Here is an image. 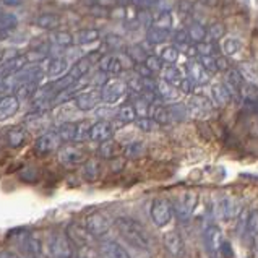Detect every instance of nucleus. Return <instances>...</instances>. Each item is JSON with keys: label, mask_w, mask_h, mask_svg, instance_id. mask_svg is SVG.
<instances>
[{"label": "nucleus", "mask_w": 258, "mask_h": 258, "mask_svg": "<svg viewBox=\"0 0 258 258\" xmlns=\"http://www.w3.org/2000/svg\"><path fill=\"white\" fill-rule=\"evenodd\" d=\"M114 226L117 232L125 239L128 245L137 250H148L151 247V237L148 231L140 221L128 218V216H119L114 221Z\"/></svg>", "instance_id": "obj_1"}, {"label": "nucleus", "mask_w": 258, "mask_h": 258, "mask_svg": "<svg viewBox=\"0 0 258 258\" xmlns=\"http://www.w3.org/2000/svg\"><path fill=\"white\" fill-rule=\"evenodd\" d=\"M46 248L50 258H72V244L67 235L50 232L46 239Z\"/></svg>", "instance_id": "obj_2"}, {"label": "nucleus", "mask_w": 258, "mask_h": 258, "mask_svg": "<svg viewBox=\"0 0 258 258\" xmlns=\"http://www.w3.org/2000/svg\"><path fill=\"white\" fill-rule=\"evenodd\" d=\"M110 226H112V221H110L104 213H91L83 219V227L90 232L93 237H104L109 232Z\"/></svg>", "instance_id": "obj_3"}, {"label": "nucleus", "mask_w": 258, "mask_h": 258, "mask_svg": "<svg viewBox=\"0 0 258 258\" xmlns=\"http://www.w3.org/2000/svg\"><path fill=\"white\" fill-rule=\"evenodd\" d=\"M62 140L58 137L57 130H50V132H44L41 134L34 142V153L39 154V156H47V154L54 153L57 150H60Z\"/></svg>", "instance_id": "obj_4"}, {"label": "nucleus", "mask_w": 258, "mask_h": 258, "mask_svg": "<svg viewBox=\"0 0 258 258\" xmlns=\"http://www.w3.org/2000/svg\"><path fill=\"white\" fill-rule=\"evenodd\" d=\"M127 91H128L127 83L120 82V80H109V82L102 85L101 99L106 104H115V102H119L127 94Z\"/></svg>", "instance_id": "obj_5"}, {"label": "nucleus", "mask_w": 258, "mask_h": 258, "mask_svg": "<svg viewBox=\"0 0 258 258\" xmlns=\"http://www.w3.org/2000/svg\"><path fill=\"white\" fill-rule=\"evenodd\" d=\"M172 205L169 203L167 200H163V198H159V200H154L153 205H151V219L153 223L156 224L158 227H164L171 223L172 219Z\"/></svg>", "instance_id": "obj_6"}, {"label": "nucleus", "mask_w": 258, "mask_h": 258, "mask_svg": "<svg viewBox=\"0 0 258 258\" xmlns=\"http://www.w3.org/2000/svg\"><path fill=\"white\" fill-rule=\"evenodd\" d=\"M58 161H60V164H63L65 167H77V166H82L86 161V154L83 150L77 148V146L67 145L58 150Z\"/></svg>", "instance_id": "obj_7"}, {"label": "nucleus", "mask_w": 258, "mask_h": 258, "mask_svg": "<svg viewBox=\"0 0 258 258\" xmlns=\"http://www.w3.org/2000/svg\"><path fill=\"white\" fill-rule=\"evenodd\" d=\"M213 101H210L206 96L202 94H194L188 101L187 109H188V115L195 117V119H203V117L210 115L213 110Z\"/></svg>", "instance_id": "obj_8"}, {"label": "nucleus", "mask_w": 258, "mask_h": 258, "mask_svg": "<svg viewBox=\"0 0 258 258\" xmlns=\"http://www.w3.org/2000/svg\"><path fill=\"white\" fill-rule=\"evenodd\" d=\"M101 101V91L91 88V90H83L77 94L75 104L80 110H93L98 107Z\"/></svg>", "instance_id": "obj_9"}, {"label": "nucleus", "mask_w": 258, "mask_h": 258, "mask_svg": "<svg viewBox=\"0 0 258 258\" xmlns=\"http://www.w3.org/2000/svg\"><path fill=\"white\" fill-rule=\"evenodd\" d=\"M240 211H242L240 203L232 197H223L218 202V216L224 221L234 219L235 216H239Z\"/></svg>", "instance_id": "obj_10"}, {"label": "nucleus", "mask_w": 258, "mask_h": 258, "mask_svg": "<svg viewBox=\"0 0 258 258\" xmlns=\"http://www.w3.org/2000/svg\"><path fill=\"white\" fill-rule=\"evenodd\" d=\"M197 206V195L194 191H185V194L182 195V198L179 202L175 203V215L179 219L185 221L190 218V215L194 213Z\"/></svg>", "instance_id": "obj_11"}, {"label": "nucleus", "mask_w": 258, "mask_h": 258, "mask_svg": "<svg viewBox=\"0 0 258 258\" xmlns=\"http://www.w3.org/2000/svg\"><path fill=\"white\" fill-rule=\"evenodd\" d=\"M112 135H114V127H112V123L107 120L96 122L90 128V140H93L96 143H102V142H107V140H112Z\"/></svg>", "instance_id": "obj_12"}, {"label": "nucleus", "mask_w": 258, "mask_h": 258, "mask_svg": "<svg viewBox=\"0 0 258 258\" xmlns=\"http://www.w3.org/2000/svg\"><path fill=\"white\" fill-rule=\"evenodd\" d=\"M67 237L70 240V244L73 245H77L78 248H82V247H88V245H91V239H93V235L88 232L85 227H80L77 224H70L67 227Z\"/></svg>", "instance_id": "obj_13"}, {"label": "nucleus", "mask_w": 258, "mask_h": 258, "mask_svg": "<svg viewBox=\"0 0 258 258\" xmlns=\"http://www.w3.org/2000/svg\"><path fill=\"white\" fill-rule=\"evenodd\" d=\"M203 239H205V245L208 248V252L211 255H216L218 250H219V245L221 242H223V232L218 226L211 224L205 229V234H203Z\"/></svg>", "instance_id": "obj_14"}, {"label": "nucleus", "mask_w": 258, "mask_h": 258, "mask_svg": "<svg viewBox=\"0 0 258 258\" xmlns=\"http://www.w3.org/2000/svg\"><path fill=\"white\" fill-rule=\"evenodd\" d=\"M99 72L106 73V75H120L123 72V63L117 55H102L98 62Z\"/></svg>", "instance_id": "obj_15"}, {"label": "nucleus", "mask_w": 258, "mask_h": 258, "mask_svg": "<svg viewBox=\"0 0 258 258\" xmlns=\"http://www.w3.org/2000/svg\"><path fill=\"white\" fill-rule=\"evenodd\" d=\"M163 242H164V247L167 248V252L171 255L180 256L183 253V240H182V235L177 231H167L163 235Z\"/></svg>", "instance_id": "obj_16"}, {"label": "nucleus", "mask_w": 258, "mask_h": 258, "mask_svg": "<svg viewBox=\"0 0 258 258\" xmlns=\"http://www.w3.org/2000/svg\"><path fill=\"white\" fill-rule=\"evenodd\" d=\"M26 140H28V130L23 127H12L5 134V143L13 150L21 148L26 143Z\"/></svg>", "instance_id": "obj_17"}, {"label": "nucleus", "mask_w": 258, "mask_h": 258, "mask_svg": "<svg viewBox=\"0 0 258 258\" xmlns=\"http://www.w3.org/2000/svg\"><path fill=\"white\" fill-rule=\"evenodd\" d=\"M18 107H20V99L17 96H4L0 99V120H7L13 117L15 114L18 112Z\"/></svg>", "instance_id": "obj_18"}, {"label": "nucleus", "mask_w": 258, "mask_h": 258, "mask_svg": "<svg viewBox=\"0 0 258 258\" xmlns=\"http://www.w3.org/2000/svg\"><path fill=\"white\" fill-rule=\"evenodd\" d=\"M187 72H188V77L194 80L197 85H206L211 78V73H208L205 70L203 65L198 62V58L197 60H191L187 65Z\"/></svg>", "instance_id": "obj_19"}, {"label": "nucleus", "mask_w": 258, "mask_h": 258, "mask_svg": "<svg viewBox=\"0 0 258 258\" xmlns=\"http://www.w3.org/2000/svg\"><path fill=\"white\" fill-rule=\"evenodd\" d=\"M101 248H102V255L106 258H132V255L127 252V248L115 240H104Z\"/></svg>", "instance_id": "obj_20"}, {"label": "nucleus", "mask_w": 258, "mask_h": 258, "mask_svg": "<svg viewBox=\"0 0 258 258\" xmlns=\"http://www.w3.org/2000/svg\"><path fill=\"white\" fill-rule=\"evenodd\" d=\"M211 98H213V104L223 107L227 102H231L232 96H231L229 88L226 86V83H215L211 86Z\"/></svg>", "instance_id": "obj_21"}, {"label": "nucleus", "mask_w": 258, "mask_h": 258, "mask_svg": "<svg viewBox=\"0 0 258 258\" xmlns=\"http://www.w3.org/2000/svg\"><path fill=\"white\" fill-rule=\"evenodd\" d=\"M69 69V63L63 57H52L46 63V73L50 78H60Z\"/></svg>", "instance_id": "obj_22"}, {"label": "nucleus", "mask_w": 258, "mask_h": 258, "mask_svg": "<svg viewBox=\"0 0 258 258\" xmlns=\"http://www.w3.org/2000/svg\"><path fill=\"white\" fill-rule=\"evenodd\" d=\"M150 117L158 125H167L172 122L167 106L161 104V102H153V104H150Z\"/></svg>", "instance_id": "obj_23"}, {"label": "nucleus", "mask_w": 258, "mask_h": 258, "mask_svg": "<svg viewBox=\"0 0 258 258\" xmlns=\"http://www.w3.org/2000/svg\"><path fill=\"white\" fill-rule=\"evenodd\" d=\"M91 67H93L91 58L90 57H83V58H80V60H77L75 63L72 65V69L69 70V75L75 80V82H80L83 77H86L88 73H90Z\"/></svg>", "instance_id": "obj_24"}, {"label": "nucleus", "mask_w": 258, "mask_h": 258, "mask_svg": "<svg viewBox=\"0 0 258 258\" xmlns=\"http://www.w3.org/2000/svg\"><path fill=\"white\" fill-rule=\"evenodd\" d=\"M179 88H175L174 85L167 83L166 80H159L156 82V94L159 98H163L164 101H174L179 98Z\"/></svg>", "instance_id": "obj_25"}, {"label": "nucleus", "mask_w": 258, "mask_h": 258, "mask_svg": "<svg viewBox=\"0 0 258 258\" xmlns=\"http://www.w3.org/2000/svg\"><path fill=\"white\" fill-rule=\"evenodd\" d=\"M169 38H171V33H169V29H164V28L150 26L148 31H146V41L150 44H154V46L164 44Z\"/></svg>", "instance_id": "obj_26"}, {"label": "nucleus", "mask_w": 258, "mask_h": 258, "mask_svg": "<svg viewBox=\"0 0 258 258\" xmlns=\"http://www.w3.org/2000/svg\"><path fill=\"white\" fill-rule=\"evenodd\" d=\"M219 49L224 55H235L240 52L242 42L237 38H234V36H224L219 42Z\"/></svg>", "instance_id": "obj_27"}, {"label": "nucleus", "mask_w": 258, "mask_h": 258, "mask_svg": "<svg viewBox=\"0 0 258 258\" xmlns=\"http://www.w3.org/2000/svg\"><path fill=\"white\" fill-rule=\"evenodd\" d=\"M120 153H122V148L114 142V140H107V142L99 143L98 154H99L101 158H104V159H114V158L119 156Z\"/></svg>", "instance_id": "obj_28"}, {"label": "nucleus", "mask_w": 258, "mask_h": 258, "mask_svg": "<svg viewBox=\"0 0 258 258\" xmlns=\"http://www.w3.org/2000/svg\"><path fill=\"white\" fill-rule=\"evenodd\" d=\"M115 119L120 123H132L137 120V112L132 102H125L115 110Z\"/></svg>", "instance_id": "obj_29"}, {"label": "nucleus", "mask_w": 258, "mask_h": 258, "mask_svg": "<svg viewBox=\"0 0 258 258\" xmlns=\"http://www.w3.org/2000/svg\"><path fill=\"white\" fill-rule=\"evenodd\" d=\"M163 80H166L167 83L174 85L175 88H179L183 80V73L179 67H175L174 63H169L167 67L163 69Z\"/></svg>", "instance_id": "obj_30"}, {"label": "nucleus", "mask_w": 258, "mask_h": 258, "mask_svg": "<svg viewBox=\"0 0 258 258\" xmlns=\"http://www.w3.org/2000/svg\"><path fill=\"white\" fill-rule=\"evenodd\" d=\"M145 151H146V148H145V145L142 142H132V143L125 145L122 148V154L125 158H128V159L142 158L145 154Z\"/></svg>", "instance_id": "obj_31"}, {"label": "nucleus", "mask_w": 258, "mask_h": 258, "mask_svg": "<svg viewBox=\"0 0 258 258\" xmlns=\"http://www.w3.org/2000/svg\"><path fill=\"white\" fill-rule=\"evenodd\" d=\"M187 33L190 36V41L195 44L203 42L206 39V28L202 23H198V21H191L187 28Z\"/></svg>", "instance_id": "obj_32"}, {"label": "nucleus", "mask_w": 258, "mask_h": 258, "mask_svg": "<svg viewBox=\"0 0 258 258\" xmlns=\"http://www.w3.org/2000/svg\"><path fill=\"white\" fill-rule=\"evenodd\" d=\"M99 39L98 29H82L73 34V44H90Z\"/></svg>", "instance_id": "obj_33"}, {"label": "nucleus", "mask_w": 258, "mask_h": 258, "mask_svg": "<svg viewBox=\"0 0 258 258\" xmlns=\"http://www.w3.org/2000/svg\"><path fill=\"white\" fill-rule=\"evenodd\" d=\"M240 73L242 77L245 78V82H248L250 85L258 83V67L252 62H242L240 63Z\"/></svg>", "instance_id": "obj_34"}, {"label": "nucleus", "mask_w": 258, "mask_h": 258, "mask_svg": "<svg viewBox=\"0 0 258 258\" xmlns=\"http://www.w3.org/2000/svg\"><path fill=\"white\" fill-rule=\"evenodd\" d=\"M57 134L62 142H75L77 135V122H65L57 128Z\"/></svg>", "instance_id": "obj_35"}, {"label": "nucleus", "mask_w": 258, "mask_h": 258, "mask_svg": "<svg viewBox=\"0 0 258 258\" xmlns=\"http://www.w3.org/2000/svg\"><path fill=\"white\" fill-rule=\"evenodd\" d=\"M36 25L42 29H50V31H54V29L58 26V17L52 13H42L36 18Z\"/></svg>", "instance_id": "obj_36"}, {"label": "nucleus", "mask_w": 258, "mask_h": 258, "mask_svg": "<svg viewBox=\"0 0 258 258\" xmlns=\"http://www.w3.org/2000/svg\"><path fill=\"white\" fill-rule=\"evenodd\" d=\"M224 36H226V26L223 23H213L208 26V29H206V39H208L210 42L221 41Z\"/></svg>", "instance_id": "obj_37"}, {"label": "nucleus", "mask_w": 258, "mask_h": 258, "mask_svg": "<svg viewBox=\"0 0 258 258\" xmlns=\"http://www.w3.org/2000/svg\"><path fill=\"white\" fill-rule=\"evenodd\" d=\"M101 174V166L98 161L94 159H86L83 163V175L88 180H96Z\"/></svg>", "instance_id": "obj_38"}, {"label": "nucleus", "mask_w": 258, "mask_h": 258, "mask_svg": "<svg viewBox=\"0 0 258 258\" xmlns=\"http://www.w3.org/2000/svg\"><path fill=\"white\" fill-rule=\"evenodd\" d=\"M167 109H169V114H171L172 122H182L188 117V109L183 104H171V106H167Z\"/></svg>", "instance_id": "obj_39"}, {"label": "nucleus", "mask_w": 258, "mask_h": 258, "mask_svg": "<svg viewBox=\"0 0 258 258\" xmlns=\"http://www.w3.org/2000/svg\"><path fill=\"white\" fill-rule=\"evenodd\" d=\"M195 49L198 55H211V57H219L218 55V46L216 42H210V41H203L195 44Z\"/></svg>", "instance_id": "obj_40"}, {"label": "nucleus", "mask_w": 258, "mask_h": 258, "mask_svg": "<svg viewBox=\"0 0 258 258\" xmlns=\"http://www.w3.org/2000/svg\"><path fill=\"white\" fill-rule=\"evenodd\" d=\"M159 57L163 58V62H166V63H175L177 60H179L180 52L175 46H164L163 49H161Z\"/></svg>", "instance_id": "obj_41"}, {"label": "nucleus", "mask_w": 258, "mask_h": 258, "mask_svg": "<svg viewBox=\"0 0 258 258\" xmlns=\"http://www.w3.org/2000/svg\"><path fill=\"white\" fill-rule=\"evenodd\" d=\"M50 41H52L55 46H72L73 44V34L67 31H52L50 34Z\"/></svg>", "instance_id": "obj_42"}, {"label": "nucleus", "mask_w": 258, "mask_h": 258, "mask_svg": "<svg viewBox=\"0 0 258 258\" xmlns=\"http://www.w3.org/2000/svg\"><path fill=\"white\" fill-rule=\"evenodd\" d=\"M132 104H134V107H135L137 119L138 117H150V102L146 99H143L142 96H138Z\"/></svg>", "instance_id": "obj_43"}, {"label": "nucleus", "mask_w": 258, "mask_h": 258, "mask_svg": "<svg viewBox=\"0 0 258 258\" xmlns=\"http://www.w3.org/2000/svg\"><path fill=\"white\" fill-rule=\"evenodd\" d=\"M151 26H158V28H164V29H171L172 26V18L167 12H159L156 17L153 18V25Z\"/></svg>", "instance_id": "obj_44"}, {"label": "nucleus", "mask_w": 258, "mask_h": 258, "mask_svg": "<svg viewBox=\"0 0 258 258\" xmlns=\"http://www.w3.org/2000/svg\"><path fill=\"white\" fill-rule=\"evenodd\" d=\"M174 46L179 49V47H188L190 44H191V41H190V36H188V33H187V29H177V31L174 33Z\"/></svg>", "instance_id": "obj_45"}, {"label": "nucleus", "mask_w": 258, "mask_h": 258, "mask_svg": "<svg viewBox=\"0 0 258 258\" xmlns=\"http://www.w3.org/2000/svg\"><path fill=\"white\" fill-rule=\"evenodd\" d=\"M90 128L91 125L88 122H77V135H75V143H82L90 140Z\"/></svg>", "instance_id": "obj_46"}, {"label": "nucleus", "mask_w": 258, "mask_h": 258, "mask_svg": "<svg viewBox=\"0 0 258 258\" xmlns=\"http://www.w3.org/2000/svg\"><path fill=\"white\" fill-rule=\"evenodd\" d=\"M143 63L153 73H159V72H163V69H164V62H163V58H161L159 55H148Z\"/></svg>", "instance_id": "obj_47"}, {"label": "nucleus", "mask_w": 258, "mask_h": 258, "mask_svg": "<svg viewBox=\"0 0 258 258\" xmlns=\"http://www.w3.org/2000/svg\"><path fill=\"white\" fill-rule=\"evenodd\" d=\"M245 232L252 234V235H258V210H252L248 213Z\"/></svg>", "instance_id": "obj_48"}, {"label": "nucleus", "mask_w": 258, "mask_h": 258, "mask_svg": "<svg viewBox=\"0 0 258 258\" xmlns=\"http://www.w3.org/2000/svg\"><path fill=\"white\" fill-rule=\"evenodd\" d=\"M198 62H200L205 70L208 73H216L218 69H216V57H211V55H198Z\"/></svg>", "instance_id": "obj_49"}, {"label": "nucleus", "mask_w": 258, "mask_h": 258, "mask_svg": "<svg viewBox=\"0 0 258 258\" xmlns=\"http://www.w3.org/2000/svg\"><path fill=\"white\" fill-rule=\"evenodd\" d=\"M135 123H137V127L143 132H153L158 127V123L154 122L151 117H138V119L135 120Z\"/></svg>", "instance_id": "obj_50"}, {"label": "nucleus", "mask_w": 258, "mask_h": 258, "mask_svg": "<svg viewBox=\"0 0 258 258\" xmlns=\"http://www.w3.org/2000/svg\"><path fill=\"white\" fill-rule=\"evenodd\" d=\"M128 55L134 58V60L137 62V63H143L145 60H146V55L145 54V50L142 49V47H138V46H134V47H130L128 49Z\"/></svg>", "instance_id": "obj_51"}, {"label": "nucleus", "mask_w": 258, "mask_h": 258, "mask_svg": "<svg viewBox=\"0 0 258 258\" xmlns=\"http://www.w3.org/2000/svg\"><path fill=\"white\" fill-rule=\"evenodd\" d=\"M195 88H197V83L187 75V77H183L182 83H180V86H179V90H180L182 93H185V94H194Z\"/></svg>", "instance_id": "obj_52"}, {"label": "nucleus", "mask_w": 258, "mask_h": 258, "mask_svg": "<svg viewBox=\"0 0 258 258\" xmlns=\"http://www.w3.org/2000/svg\"><path fill=\"white\" fill-rule=\"evenodd\" d=\"M80 250V258H106L102 253H99L98 250L93 248L91 245H88V247H82V248H78Z\"/></svg>", "instance_id": "obj_53"}, {"label": "nucleus", "mask_w": 258, "mask_h": 258, "mask_svg": "<svg viewBox=\"0 0 258 258\" xmlns=\"http://www.w3.org/2000/svg\"><path fill=\"white\" fill-rule=\"evenodd\" d=\"M218 253H219L221 256H223V258H232V256H234V250H232L231 242L223 239V242H221V245H219Z\"/></svg>", "instance_id": "obj_54"}, {"label": "nucleus", "mask_w": 258, "mask_h": 258, "mask_svg": "<svg viewBox=\"0 0 258 258\" xmlns=\"http://www.w3.org/2000/svg\"><path fill=\"white\" fill-rule=\"evenodd\" d=\"M135 72L138 73V77H140V78H151V77L154 75V73H153L148 67H146L145 63H137V65H135Z\"/></svg>", "instance_id": "obj_55"}, {"label": "nucleus", "mask_w": 258, "mask_h": 258, "mask_svg": "<svg viewBox=\"0 0 258 258\" xmlns=\"http://www.w3.org/2000/svg\"><path fill=\"white\" fill-rule=\"evenodd\" d=\"M216 69L218 72H227L229 70V67H227V62H226V58L224 57H216Z\"/></svg>", "instance_id": "obj_56"}, {"label": "nucleus", "mask_w": 258, "mask_h": 258, "mask_svg": "<svg viewBox=\"0 0 258 258\" xmlns=\"http://www.w3.org/2000/svg\"><path fill=\"white\" fill-rule=\"evenodd\" d=\"M0 258H20L15 252H10V250H0Z\"/></svg>", "instance_id": "obj_57"}, {"label": "nucleus", "mask_w": 258, "mask_h": 258, "mask_svg": "<svg viewBox=\"0 0 258 258\" xmlns=\"http://www.w3.org/2000/svg\"><path fill=\"white\" fill-rule=\"evenodd\" d=\"M200 2L206 7H216L219 0H200Z\"/></svg>", "instance_id": "obj_58"}, {"label": "nucleus", "mask_w": 258, "mask_h": 258, "mask_svg": "<svg viewBox=\"0 0 258 258\" xmlns=\"http://www.w3.org/2000/svg\"><path fill=\"white\" fill-rule=\"evenodd\" d=\"M4 5H20L21 0H0Z\"/></svg>", "instance_id": "obj_59"}, {"label": "nucleus", "mask_w": 258, "mask_h": 258, "mask_svg": "<svg viewBox=\"0 0 258 258\" xmlns=\"http://www.w3.org/2000/svg\"><path fill=\"white\" fill-rule=\"evenodd\" d=\"M2 98H4V96H2V94H0V99H2Z\"/></svg>", "instance_id": "obj_60"}, {"label": "nucleus", "mask_w": 258, "mask_h": 258, "mask_svg": "<svg viewBox=\"0 0 258 258\" xmlns=\"http://www.w3.org/2000/svg\"><path fill=\"white\" fill-rule=\"evenodd\" d=\"M148 2H154V0H148Z\"/></svg>", "instance_id": "obj_61"}]
</instances>
